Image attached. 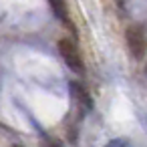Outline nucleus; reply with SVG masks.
Returning <instances> with one entry per match:
<instances>
[{
    "label": "nucleus",
    "instance_id": "2",
    "mask_svg": "<svg viewBox=\"0 0 147 147\" xmlns=\"http://www.w3.org/2000/svg\"><path fill=\"white\" fill-rule=\"evenodd\" d=\"M127 45H129L131 55L137 61H141L145 57V30H143L141 24H135V26L127 28Z\"/></svg>",
    "mask_w": 147,
    "mask_h": 147
},
{
    "label": "nucleus",
    "instance_id": "6",
    "mask_svg": "<svg viewBox=\"0 0 147 147\" xmlns=\"http://www.w3.org/2000/svg\"><path fill=\"white\" fill-rule=\"evenodd\" d=\"M42 147H63V145H61L57 139H47V141L42 143Z\"/></svg>",
    "mask_w": 147,
    "mask_h": 147
},
{
    "label": "nucleus",
    "instance_id": "5",
    "mask_svg": "<svg viewBox=\"0 0 147 147\" xmlns=\"http://www.w3.org/2000/svg\"><path fill=\"white\" fill-rule=\"evenodd\" d=\"M105 147H129V143L125 139H111Z\"/></svg>",
    "mask_w": 147,
    "mask_h": 147
},
{
    "label": "nucleus",
    "instance_id": "7",
    "mask_svg": "<svg viewBox=\"0 0 147 147\" xmlns=\"http://www.w3.org/2000/svg\"><path fill=\"white\" fill-rule=\"evenodd\" d=\"M14 147H20V145H14Z\"/></svg>",
    "mask_w": 147,
    "mask_h": 147
},
{
    "label": "nucleus",
    "instance_id": "3",
    "mask_svg": "<svg viewBox=\"0 0 147 147\" xmlns=\"http://www.w3.org/2000/svg\"><path fill=\"white\" fill-rule=\"evenodd\" d=\"M49 4L53 8V12L57 14V18L65 24H69V10H67V2L65 0H49Z\"/></svg>",
    "mask_w": 147,
    "mask_h": 147
},
{
    "label": "nucleus",
    "instance_id": "1",
    "mask_svg": "<svg viewBox=\"0 0 147 147\" xmlns=\"http://www.w3.org/2000/svg\"><path fill=\"white\" fill-rule=\"evenodd\" d=\"M59 53H61V57L65 59V63L69 65V69H71V71L79 73V75L85 71V69H83V59H81L79 49L75 47V42H73V40L63 38V40L59 42Z\"/></svg>",
    "mask_w": 147,
    "mask_h": 147
},
{
    "label": "nucleus",
    "instance_id": "4",
    "mask_svg": "<svg viewBox=\"0 0 147 147\" xmlns=\"http://www.w3.org/2000/svg\"><path fill=\"white\" fill-rule=\"evenodd\" d=\"M71 91H73L75 99H77L81 105H85L87 109L93 105V103H91V97H89V93H87V91H85V87H81L79 83H71Z\"/></svg>",
    "mask_w": 147,
    "mask_h": 147
}]
</instances>
